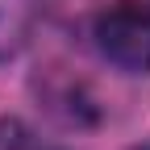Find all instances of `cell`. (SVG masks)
<instances>
[{
  "mask_svg": "<svg viewBox=\"0 0 150 150\" xmlns=\"http://www.w3.org/2000/svg\"><path fill=\"white\" fill-rule=\"evenodd\" d=\"M96 50L121 71H150V0H117L92 21Z\"/></svg>",
  "mask_w": 150,
  "mask_h": 150,
  "instance_id": "1",
  "label": "cell"
},
{
  "mask_svg": "<svg viewBox=\"0 0 150 150\" xmlns=\"http://www.w3.org/2000/svg\"><path fill=\"white\" fill-rule=\"evenodd\" d=\"M38 25V0H0V63L21 54Z\"/></svg>",
  "mask_w": 150,
  "mask_h": 150,
  "instance_id": "2",
  "label": "cell"
}]
</instances>
